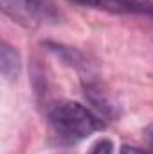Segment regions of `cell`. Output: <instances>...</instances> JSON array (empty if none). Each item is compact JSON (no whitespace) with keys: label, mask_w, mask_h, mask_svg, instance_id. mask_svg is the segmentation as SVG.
I'll use <instances>...</instances> for the list:
<instances>
[{"label":"cell","mask_w":153,"mask_h":154,"mask_svg":"<svg viewBox=\"0 0 153 154\" xmlns=\"http://www.w3.org/2000/svg\"><path fill=\"white\" fill-rule=\"evenodd\" d=\"M2 11L22 25L56 22L60 16L52 0H2Z\"/></svg>","instance_id":"obj_2"},{"label":"cell","mask_w":153,"mask_h":154,"mask_svg":"<svg viewBox=\"0 0 153 154\" xmlns=\"http://www.w3.org/2000/svg\"><path fill=\"white\" fill-rule=\"evenodd\" d=\"M50 124L58 134L70 140H81L103 129V122L90 109L77 102H60L50 111Z\"/></svg>","instance_id":"obj_1"},{"label":"cell","mask_w":153,"mask_h":154,"mask_svg":"<svg viewBox=\"0 0 153 154\" xmlns=\"http://www.w3.org/2000/svg\"><path fill=\"white\" fill-rule=\"evenodd\" d=\"M20 56L18 52L7 45V43H2V48H0V70H2V75L5 79H16L20 74Z\"/></svg>","instance_id":"obj_3"},{"label":"cell","mask_w":153,"mask_h":154,"mask_svg":"<svg viewBox=\"0 0 153 154\" xmlns=\"http://www.w3.org/2000/svg\"><path fill=\"white\" fill-rule=\"evenodd\" d=\"M72 4H77V5H83V7H92V0H69Z\"/></svg>","instance_id":"obj_7"},{"label":"cell","mask_w":153,"mask_h":154,"mask_svg":"<svg viewBox=\"0 0 153 154\" xmlns=\"http://www.w3.org/2000/svg\"><path fill=\"white\" fill-rule=\"evenodd\" d=\"M119 154H153L150 149H141V147H133V145H122Z\"/></svg>","instance_id":"obj_5"},{"label":"cell","mask_w":153,"mask_h":154,"mask_svg":"<svg viewBox=\"0 0 153 154\" xmlns=\"http://www.w3.org/2000/svg\"><path fill=\"white\" fill-rule=\"evenodd\" d=\"M144 140H146L150 151H153V125H148V127L144 129Z\"/></svg>","instance_id":"obj_6"},{"label":"cell","mask_w":153,"mask_h":154,"mask_svg":"<svg viewBox=\"0 0 153 154\" xmlns=\"http://www.w3.org/2000/svg\"><path fill=\"white\" fill-rule=\"evenodd\" d=\"M92 154H112V142L110 140H101L96 143Z\"/></svg>","instance_id":"obj_4"}]
</instances>
